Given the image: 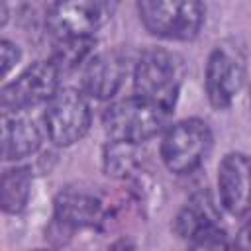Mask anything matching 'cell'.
<instances>
[{"label": "cell", "mask_w": 251, "mask_h": 251, "mask_svg": "<svg viewBox=\"0 0 251 251\" xmlns=\"http://www.w3.org/2000/svg\"><path fill=\"white\" fill-rule=\"evenodd\" d=\"M171 110L139 96L114 102L102 118L104 131L114 143L137 145L161 133L169 124Z\"/></svg>", "instance_id": "1"}, {"label": "cell", "mask_w": 251, "mask_h": 251, "mask_svg": "<svg viewBox=\"0 0 251 251\" xmlns=\"http://www.w3.org/2000/svg\"><path fill=\"white\" fill-rule=\"evenodd\" d=\"M182 80V65L171 51L153 47L141 53L133 71V86L139 98L173 110Z\"/></svg>", "instance_id": "2"}, {"label": "cell", "mask_w": 251, "mask_h": 251, "mask_svg": "<svg viewBox=\"0 0 251 251\" xmlns=\"http://www.w3.org/2000/svg\"><path fill=\"white\" fill-rule=\"evenodd\" d=\"M137 12L143 25L165 39H192L206 16L204 6L192 0H143L137 4Z\"/></svg>", "instance_id": "3"}, {"label": "cell", "mask_w": 251, "mask_h": 251, "mask_svg": "<svg viewBox=\"0 0 251 251\" xmlns=\"http://www.w3.org/2000/svg\"><path fill=\"white\" fill-rule=\"evenodd\" d=\"M212 147V131L206 122L188 118L167 129L161 141V159L169 171L184 175L194 171Z\"/></svg>", "instance_id": "4"}, {"label": "cell", "mask_w": 251, "mask_h": 251, "mask_svg": "<svg viewBox=\"0 0 251 251\" xmlns=\"http://www.w3.org/2000/svg\"><path fill=\"white\" fill-rule=\"evenodd\" d=\"M59 69L51 61L29 65L0 90L2 114H18L35 104L49 102L59 92Z\"/></svg>", "instance_id": "5"}, {"label": "cell", "mask_w": 251, "mask_h": 251, "mask_svg": "<svg viewBox=\"0 0 251 251\" xmlns=\"http://www.w3.org/2000/svg\"><path fill=\"white\" fill-rule=\"evenodd\" d=\"M43 124L55 145H73L78 141L90 127V108L84 94L73 88H61L47 102Z\"/></svg>", "instance_id": "6"}, {"label": "cell", "mask_w": 251, "mask_h": 251, "mask_svg": "<svg viewBox=\"0 0 251 251\" xmlns=\"http://www.w3.org/2000/svg\"><path fill=\"white\" fill-rule=\"evenodd\" d=\"M116 4L78 0V2H57L47 10V27L55 39L63 37H88L98 29L114 12Z\"/></svg>", "instance_id": "7"}, {"label": "cell", "mask_w": 251, "mask_h": 251, "mask_svg": "<svg viewBox=\"0 0 251 251\" xmlns=\"http://www.w3.org/2000/svg\"><path fill=\"white\" fill-rule=\"evenodd\" d=\"M245 78L243 59L237 49L218 45L206 63V94L214 108H227L237 96Z\"/></svg>", "instance_id": "8"}, {"label": "cell", "mask_w": 251, "mask_h": 251, "mask_svg": "<svg viewBox=\"0 0 251 251\" xmlns=\"http://www.w3.org/2000/svg\"><path fill=\"white\" fill-rule=\"evenodd\" d=\"M218 188L222 206L243 216L251 212V157L227 153L218 167Z\"/></svg>", "instance_id": "9"}, {"label": "cell", "mask_w": 251, "mask_h": 251, "mask_svg": "<svg viewBox=\"0 0 251 251\" xmlns=\"http://www.w3.org/2000/svg\"><path fill=\"white\" fill-rule=\"evenodd\" d=\"M126 73H127V63L122 57V53L118 51L96 53L82 67L80 73L82 92L98 100L112 98L120 90Z\"/></svg>", "instance_id": "10"}, {"label": "cell", "mask_w": 251, "mask_h": 251, "mask_svg": "<svg viewBox=\"0 0 251 251\" xmlns=\"http://www.w3.org/2000/svg\"><path fill=\"white\" fill-rule=\"evenodd\" d=\"M218 218H220V214H218L214 198L210 196L208 190H200V192L192 194L186 200V204L178 210V214L173 222V229L178 237L190 241L198 233H202L210 227H216Z\"/></svg>", "instance_id": "11"}, {"label": "cell", "mask_w": 251, "mask_h": 251, "mask_svg": "<svg viewBox=\"0 0 251 251\" xmlns=\"http://www.w3.org/2000/svg\"><path fill=\"white\" fill-rule=\"evenodd\" d=\"M41 145L37 126L16 114H2V157L4 161H18L35 153Z\"/></svg>", "instance_id": "12"}, {"label": "cell", "mask_w": 251, "mask_h": 251, "mask_svg": "<svg viewBox=\"0 0 251 251\" xmlns=\"http://www.w3.org/2000/svg\"><path fill=\"white\" fill-rule=\"evenodd\" d=\"M102 214V204L88 192L65 190L55 198V220L69 229L92 226Z\"/></svg>", "instance_id": "13"}, {"label": "cell", "mask_w": 251, "mask_h": 251, "mask_svg": "<svg viewBox=\"0 0 251 251\" xmlns=\"http://www.w3.org/2000/svg\"><path fill=\"white\" fill-rule=\"evenodd\" d=\"M94 45H96V39L92 35L57 39L53 45V57L49 61L59 69V73H67V71L84 67L86 61L92 57Z\"/></svg>", "instance_id": "14"}, {"label": "cell", "mask_w": 251, "mask_h": 251, "mask_svg": "<svg viewBox=\"0 0 251 251\" xmlns=\"http://www.w3.org/2000/svg\"><path fill=\"white\" fill-rule=\"evenodd\" d=\"M31 190V175L25 167L8 169L2 175L0 184V204L2 210L8 214H18L27 204Z\"/></svg>", "instance_id": "15"}, {"label": "cell", "mask_w": 251, "mask_h": 251, "mask_svg": "<svg viewBox=\"0 0 251 251\" xmlns=\"http://www.w3.org/2000/svg\"><path fill=\"white\" fill-rule=\"evenodd\" d=\"M186 251H229V241L226 231L216 226L192 237Z\"/></svg>", "instance_id": "16"}, {"label": "cell", "mask_w": 251, "mask_h": 251, "mask_svg": "<svg viewBox=\"0 0 251 251\" xmlns=\"http://www.w3.org/2000/svg\"><path fill=\"white\" fill-rule=\"evenodd\" d=\"M0 59H2V75L6 76L18 63L20 59V49L18 45H14L12 41L8 39H2L0 41Z\"/></svg>", "instance_id": "17"}, {"label": "cell", "mask_w": 251, "mask_h": 251, "mask_svg": "<svg viewBox=\"0 0 251 251\" xmlns=\"http://www.w3.org/2000/svg\"><path fill=\"white\" fill-rule=\"evenodd\" d=\"M231 251H251V212H249V218L239 227V231L233 239Z\"/></svg>", "instance_id": "18"}, {"label": "cell", "mask_w": 251, "mask_h": 251, "mask_svg": "<svg viewBox=\"0 0 251 251\" xmlns=\"http://www.w3.org/2000/svg\"><path fill=\"white\" fill-rule=\"evenodd\" d=\"M108 251H133V243H131L129 239L122 237V239L114 241V243H112V247H110Z\"/></svg>", "instance_id": "19"}, {"label": "cell", "mask_w": 251, "mask_h": 251, "mask_svg": "<svg viewBox=\"0 0 251 251\" xmlns=\"http://www.w3.org/2000/svg\"><path fill=\"white\" fill-rule=\"evenodd\" d=\"M35 251H55V249H35Z\"/></svg>", "instance_id": "20"}]
</instances>
